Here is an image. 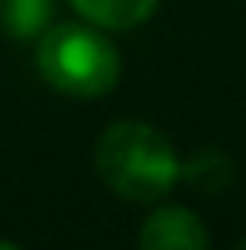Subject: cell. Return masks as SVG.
Listing matches in <instances>:
<instances>
[{
  "label": "cell",
  "mask_w": 246,
  "mask_h": 250,
  "mask_svg": "<svg viewBox=\"0 0 246 250\" xmlns=\"http://www.w3.org/2000/svg\"><path fill=\"white\" fill-rule=\"evenodd\" d=\"M95 170L116 196L131 203L163 200L181 178V163L167 134L141 120H120L98 138Z\"/></svg>",
  "instance_id": "cell-1"
},
{
  "label": "cell",
  "mask_w": 246,
  "mask_h": 250,
  "mask_svg": "<svg viewBox=\"0 0 246 250\" xmlns=\"http://www.w3.org/2000/svg\"><path fill=\"white\" fill-rule=\"evenodd\" d=\"M37 69L55 91L73 98H101L120 80V51L91 25H55L40 33Z\"/></svg>",
  "instance_id": "cell-2"
},
{
  "label": "cell",
  "mask_w": 246,
  "mask_h": 250,
  "mask_svg": "<svg viewBox=\"0 0 246 250\" xmlns=\"http://www.w3.org/2000/svg\"><path fill=\"white\" fill-rule=\"evenodd\" d=\"M141 250H210V236L192 210L159 207L141 225Z\"/></svg>",
  "instance_id": "cell-3"
},
{
  "label": "cell",
  "mask_w": 246,
  "mask_h": 250,
  "mask_svg": "<svg viewBox=\"0 0 246 250\" xmlns=\"http://www.w3.org/2000/svg\"><path fill=\"white\" fill-rule=\"evenodd\" d=\"M73 7L101 29H134L159 7V0H73Z\"/></svg>",
  "instance_id": "cell-4"
},
{
  "label": "cell",
  "mask_w": 246,
  "mask_h": 250,
  "mask_svg": "<svg viewBox=\"0 0 246 250\" xmlns=\"http://www.w3.org/2000/svg\"><path fill=\"white\" fill-rule=\"evenodd\" d=\"M181 178L199 192H221L232 185V160L221 149H199L196 156H189L181 163Z\"/></svg>",
  "instance_id": "cell-5"
},
{
  "label": "cell",
  "mask_w": 246,
  "mask_h": 250,
  "mask_svg": "<svg viewBox=\"0 0 246 250\" xmlns=\"http://www.w3.org/2000/svg\"><path fill=\"white\" fill-rule=\"evenodd\" d=\"M51 22V0H0V33L29 40Z\"/></svg>",
  "instance_id": "cell-6"
},
{
  "label": "cell",
  "mask_w": 246,
  "mask_h": 250,
  "mask_svg": "<svg viewBox=\"0 0 246 250\" xmlns=\"http://www.w3.org/2000/svg\"><path fill=\"white\" fill-rule=\"evenodd\" d=\"M0 250H19V247H11V243H0Z\"/></svg>",
  "instance_id": "cell-7"
},
{
  "label": "cell",
  "mask_w": 246,
  "mask_h": 250,
  "mask_svg": "<svg viewBox=\"0 0 246 250\" xmlns=\"http://www.w3.org/2000/svg\"><path fill=\"white\" fill-rule=\"evenodd\" d=\"M235 250H246V239H243V243H239V247H235Z\"/></svg>",
  "instance_id": "cell-8"
}]
</instances>
